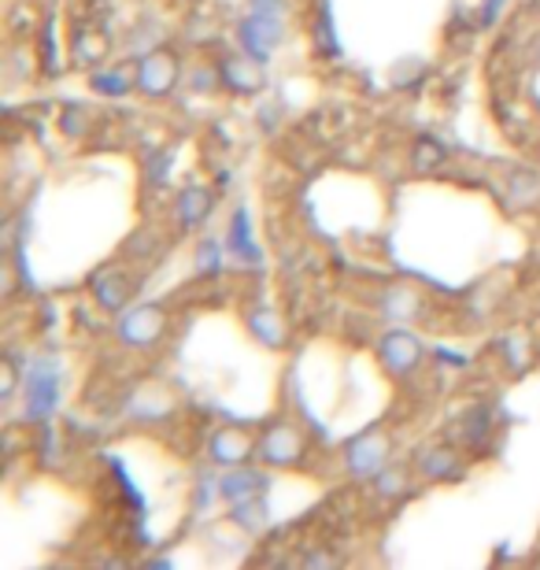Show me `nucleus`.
Wrapping results in <instances>:
<instances>
[{"label":"nucleus","mask_w":540,"mask_h":570,"mask_svg":"<svg viewBox=\"0 0 540 570\" xmlns=\"http://www.w3.org/2000/svg\"><path fill=\"white\" fill-rule=\"evenodd\" d=\"M60 363L56 360H34L23 375V400H26V419L30 423H49L52 411L60 408Z\"/></svg>","instance_id":"1"},{"label":"nucleus","mask_w":540,"mask_h":570,"mask_svg":"<svg viewBox=\"0 0 540 570\" xmlns=\"http://www.w3.org/2000/svg\"><path fill=\"white\" fill-rule=\"evenodd\" d=\"M256 456L267 466H274V471H293V466H304V460H307V441L293 423L274 419V423H267L263 434H259Z\"/></svg>","instance_id":"2"},{"label":"nucleus","mask_w":540,"mask_h":570,"mask_svg":"<svg viewBox=\"0 0 540 570\" xmlns=\"http://www.w3.org/2000/svg\"><path fill=\"white\" fill-rule=\"evenodd\" d=\"M115 333L126 349H152V344H160L167 333V312L160 304L126 307V315L119 319Z\"/></svg>","instance_id":"3"},{"label":"nucleus","mask_w":540,"mask_h":570,"mask_svg":"<svg viewBox=\"0 0 540 570\" xmlns=\"http://www.w3.org/2000/svg\"><path fill=\"white\" fill-rule=\"evenodd\" d=\"M282 41H285V23L278 15H259V12H253V15L245 19V23L237 26L241 52L253 56V60H259V63H267Z\"/></svg>","instance_id":"4"},{"label":"nucleus","mask_w":540,"mask_h":570,"mask_svg":"<svg viewBox=\"0 0 540 570\" xmlns=\"http://www.w3.org/2000/svg\"><path fill=\"white\" fill-rule=\"evenodd\" d=\"M378 360L393 378H407V375H415V371L422 367L426 349L412 330H389L378 344Z\"/></svg>","instance_id":"5"},{"label":"nucleus","mask_w":540,"mask_h":570,"mask_svg":"<svg viewBox=\"0 0 540 570\" xmlns=\"http://www.w3.org/2000/svg\"><path fill=\"white\" fill-rule=\"evenodd\" d=\"M134 71H137V93H145L152 100L171 97L174 86H179V56L171 49L148 52Z\"/></svg>","instance_id":"6"},{"label":"nucleus","mask_w":540,"mask_h":570,"mask_svg":"<svg viewBox=\"0 0 540 570\" xmlns=\"http://www.w3.org/2000/svg\"><path fill=\"white\" fill-rule=\"evenodd\" d=\"M415 471L422 474L426 482H437V485H455V482H463L467 478V460H463V452L459 448H452V445H426V448H418V456H415Z\"/></svg>","instance_id":"7"},{"label":"nucleus","mask_w":540,"mask_h":570,"mask_svg":"<svg viewBox=\"0 0 540 570\" xmlns=\"http://www.w3.org/2000/svg\"><path fill=\"white\" fill-rule=\"evenodd\" d=\"M385 463H389V437L378 426L359 434L356 441L344 448V466H348L352 478H375Z\"/></svg>","instance_id":"8"},{"label":"nucleus","mask_w":540,"mask_h":570,"mask_svg":"<svg viewBox=\"0 0 540 570\" xmlns=\"http://www.w3.org/2000/svg\"><path fill=\"white\" fill-rule=\"evenodd\" d=\"M89 289H93V301H97L100 312L119 315V312H126L130 307V296H134V278H130L123 267H100V270H93Z\"/></svg>","instance_id":"9"},{"label":"nucleus","mask_w":540,"mask_h":570,"mask_svg":"<svg viewBox=\"0 0 540 570\" xmlns=\"http://www.w3.org/2000/svg\"><path fill=\"white\" fill-rule=\"evenodd\" d=\"M256 448H259V441L248 434V429L222 426L211 434L208 456H211V463H219V466H245L256 456Z\"/></svg>","instance_id":"10"},{"label":"nucleus","mask_w":540,"mask_h":570,"mask_svg":"<svg viewBox=\"0 0 540 570\" xmlns=\"http://www.w3.org/2000/svg\"><path fill=\"white\" fill-rule=\"evenodd\" d=\"M219 74H222V86L237 93V97H259V93L267 89V74L253 56H226V60L219 63Z\"/></svg>","instance_id":"11"},{"label":"nucleus","mask_w":540,"mask_h":570,"mask_svg":"<svg viewBox=\"0 0 540 570\" xmlns=\"http://www.w3.org/2000/svg\"><path fill=\"white\" fill-rule=\"evenodd\" d=\"M270 478L256 466H230L226 474L219 478V497L230 500V504H241V500H253V497H263Z\"/></svg>","instance_id":"12"},{"label":"nucleus","mask_w":540,"mask_h":570,"mask_svg":"<svg viewBox=\"0 0 540 570\" xmlns=\"http://www.w3.org/2000/svg\"><path fill=\"white\" fill-rule=\"evenodd\" d=\"M211 208H216V196L208 185H182L179 201H174V219L182 230H197L211 219Z\"/></svg>","instance_id":"13"},{"label":"nucleus","mask_w":540,"mask_h":570,"mask_svg":"<svg viewBox=\"0 0 540 570\" xmlns=\"http://www.w3.org/2000/svg\"><path fill=\"white\" fill-rule=\"evenodd\" d=\"M226 245H230V252H234L237 259H245V264H259V259H263V252H259L256 238H253V222H248V211L245 208L234 211V219H230Z\"/></svg>","instance_id":"14"},{"label":"nucleus","mask_w":540,"mask_h":570,"mask_svg":"<svg viewBox=\"0 0 540 570\" xmlns=\"http://www.w3.org/2000/svg\"><path fill=\"white\" fill-rule=\"evenodd\" d=\"M89 86L100 93V97H126L130 89H137V71L130 68H108V71H93Z\"/></svg>","instance_id":"15"},{"label":"nucleus","mask_w":540,"mask_h":570,"mask_svg":"<svg viewBox=\"0 0 540 570\" xmlns=\"http://www.w3.org/2000/svg\"><path fill=\"white\" fill-rule=\"evenodd\" d=\"M444 160H449V145H441L437 137H418V142L412 145V167L418 174L441 171Z\"/></svg>","instance_id":"16"},{"label":"nucleus","mask_w":540,"mask_h":570,"mask_svg":"<svg viewBox=\"0 0 540 570\" xmlns=\"http://www.w3.org/2000/svg\"><path fill=\"white\" fill-rule=\"evenodd\" d=\"M105 52H108V41L97 31H78V34H74L71 56H74V63H78V68H93L97 60H105Z\"/></svg>","instance_id":"17"},{"label":"nucleus","mask_w":540,"mask_h":570,"mask_svg":"<svg viewBox=\"0 0 540 570\" xmlns=\"http://www.w3.org/2000/svg\"><path fill=\"white\" fill-rule=\"evenodd\" d=\"M507 196L511 204H518V208H529V204L540 201V174L537 171H511L507 179Z\"/></svg>","instance_id":"18"},{"label":"nucleus","mask_w":540,"mask_h":570,"mask_svg":"<svg viewBox=\"0 0 540 570\" xmlns=\"http://www.w3.org/2000/svg\"><path fill=\"white\" fill-rule=\"evenodd\" d=\"M375 489L378 497L393 500V497H404L407 493V466H381V471L375 474Z\"/></svg>","instance_id":"19"},{"label":"nucleus","mask_w":540,"mask_h":570,"mask_svg":"<svg viewBox=\"0 0 540 570\" xmlns=\"http://www.w3.org/2000/svg\"><path fill=\"white\" fill-rule=\"evenodd\" d=\"M234 522H241L245 530H263L267 526V511H263V497H253V500H241L234 504V516H230Z\"/></svg>","instance_id":"20"},{"label":"nucleus","mask_w":540,"mask_h":570,"mask_svg":"<svg viewBox=\"0 0 540 570\" xmlns=\"http://www.w3.org/2000/svg\"><path fill=\"white\" fill-rule=\"evenodd\" d=\"M219 270H222L219 241H200V248H197V275H219Z\"/></svg>","instance_id":"21"},{"label":"nucleus","mask_w":540,"mask_h":570,"mask_svg":"<svg viewBox=\"0 0 540 570\" xmlns=\"http://www.w3.org/2000/svg\"><path fill=\"white\" fill-rule=\"evenodd\" d=\"M15 386H19V363L8 356L4 360V386H0V397L4 400H12L15 397Z\"/></svg>","instance_id":"22"},{"label":"nucleus","mask_w":540,"mask_h":570,"mask_svg":"<svg viewBox=\"0 0 540 570\" xmlns=\"http://www.w3.org/2000/svg\"><path fill=\"white\" fill-rule=\"evenodd\" d=\"M248 4H253V12H259V15L285 19V12H289V0H248Z\"/></svg>","instance_id":"23"},{"label":"nucleus","mask_w":540,"mask_h":570,"mask_svg":"<svg viewBox=\"0 0 540 570\" xmlns=\"http://www.w3.org/2000/svg\"><path fill=\"white\" fill-rule=\"evenodd\" d=\"M500 4H504V0H486V4H481V8H486V12H481V23H492V19H496L500 15Z\"/></svg>","instance_id":"24"}]
</instances>
